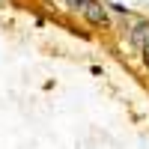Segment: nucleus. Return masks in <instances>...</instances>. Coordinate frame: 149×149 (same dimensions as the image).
Listing matches in <instances>:
<instances>
[{
  "mask_svg": "<svg viewBox=\"0 0 149 149\" xmlns=\"http://www.w3.org/2000/svg\"><path fill=\"white\" fill-rule=\"evenodd\" d=\"M140 60H143V66L149 69V45H146V48H143V51H140Z\"/></svg>",
  "mask_w": 149,
  "mask_h": 149,
  "instance_id": "4",
  "label": "nucleus"
},
{
  "mask_svg": "<svg viewBox=\"0 0 149 149\" xmlns=\"http://www.w3.org/2000/svg\"><path fill=\"white\" fill-rule=\"evenodd\" d=\"M128 42L137 48V51H143V48L149 45V21H143V18H137L128 27Z\"/></svg>",
  "mask_w": 149,
  "mask_h": 149,
  "instance_id": "2",
  "label": "nucleus"
},
{
  "mask_svg": "<svg viewBox=\"0 0 149 149\" xmlns=\"http://www.w3.org/2000/svg\"><path fill=\"white\" fill-rule=\"evenodd\" d=\"M81 18L90 24V27H107L110 18H107V3H102V0H86V3L81 6Z\"/></svg>",
  "mask_w": 149,
  "mask_h": 149,
  "instance_id": "1",
  "label": "nucleus"
},
{
  "mask_svg": "<svg viewBox=\"0 0 149 149\" xmlns=\"http://www.w3.org/2000/svg\"><path fill=\"white\" fill-rule=\"evenodd\" d=\"M3 3H6V0H3Z\"/></svg>",
  "mask_w": 149,
  "mask_h": 149,
  "instance_id": "5",
  "label": "nucleus"
},
{
  "mask_svg": "<svg viewBox=\"0 0 149 149\" xmlns=\"http://www.w3.org/2000/svg\"><path fill=\"white\" fill-rule=\"evenodd\" d=\"M63 3H66V6H72L74 12H81V6L86 3V0H63Z\"/></svg>",
  "mask_w": 149,
  "mask_h": 149,
  "instance_id": "3",
  "label": "nucleus"
}]
</instances>
